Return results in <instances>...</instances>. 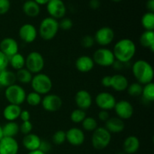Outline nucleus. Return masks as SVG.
<instances>
[{
    "mask_svg": "<svg viewBox=\"0 0 154 154\" xmlns=\"http://www.w3.org/2000/svg\"><path fill=\"white\" fill-rule=\"evenodd\" d=\"M112 51L116 60L126 64L135 57L136 46L132 39L122 38L116 42Z\"/></svg>",
    "mask_w": 154,
    "mask_h": 154,
    "instance_id": "f257e3e1",
    "label": "nucleus"
},
{
    "mask_svg": "<svg viewBox=\"0 0 154 154\" xmlns=\"http://www.w3.org/2000/svg\"><path fill=\"white\" fill-rule=\"evenodd\" d=\"M132 72L136 82L142 86L153 82L154 77L153 66L146 60H136L132 66Z\"/></svg>",
    "mask_w": 154,
    "mask_h": 154,
    "instance_id": "f03ea898",
    "label": "nucleus"
},
{
    "mask_svg": "<svg viewBox=\"0 0 154 154\" xmlns=\"http://www.w3.org/2000/svg\"><path fill=\"white\" fill-rule=\"evenodd\" d=\"M59 29L60 27L58 20L51 17H48L42 20L38 33L43 40L51 41L56 37Z\"/></svg>",
    "mask_w": 154,
    "mask_h": 154,
    "instance_id": "7ed1b4c3",
    "label": "nucleus"
},
{
    "mask_svg": "<svg viewBox=\"0 0 154 154\" xmlns=\"http://www.w3.org/2000/svg\"><path fill=\"white\" fill-rule=\"evenodd\" d=\"M31 87L33 91L42 95H47L51 92L53 88V82L51 78L48 75L44 73H38L32 77Z\"/></svg>",
    "mask_w": 154,
    "mask_h": 154,
    "instance_id": "20e7f679",
    "label": "nucleus"
},
{
    "mask_svg": "<svg viewBox=\"0 0 154 154\" xmlns=\"http://www.w3.org/2000/svg\"><path fill=\"white\" fill-rule=\"evenodd\" d=\"M111 141V134L105 127H98L93 132L91 144L96 150H104L109 145Z\"/></svg>",
    "mask_w": 154,
    "mask_h": 154,
    "instance_id": "39448f33",
    "label": "nucleus"
},
{
    "mask_svg": "<svg viewBox=\"0 0 154 154\" xmlns=\"http://www.w3.org/2000/svg\"><path fill=\"white\" fill-rule=\"evenodd\" d=\"M5 96L9 104L20 106V105L25 102L26 93L22 86L15 84L6 87L5 90Z\"/></svg>",
    "mask_w": 154,
    "mask_h": 154,
    "instance_id": "423d86ee",
    "label": "nucleus"
},
{
    "mask_svg": "<svg viewBox=\"0 0 154 154\" xmlns=\"http://www.w3.org/2000/svg\"><path fill=\"white\" fill-rule=\"evenodd\" d=\"M45 67V59L41 53L32 51L25 58V68L32 74L41 73Z\"/></svg>",
    "mask_w": 154,
    "mask_h": 154,
    "instance_id": "0eeeda50",
    "label": "nucleus"
},
{
    "mask_svg": "<svg viewBox=\"0 0 154 154\" xmlns=\"http://www.w3.org/2000/svg\"><path fill=\"white\" fill-rule=\"evenodd\" d=\"M92 59L95 64L101 67L112 66L116 60L113 51L106 48H100L96 50L93 54Z\"/></svg>",
    "mask_w": 154,
    "mask_h": 154,
    "instance_id": "6e6552de",
    "label": "nucleus"
},
{
    "mask_svg": "<svg viewBox=\"0 0 154 154\" xmlns=\"http://www.w3.org/2000/svg\"><path fill=\"white\" fill-rule=\"evenodd\" d=\"M95 102L98 108L104 111H110L114 109L116 105V98L113 94L108 92H101L96 95Z\"/></svg>",
    "mask_w": 154,
    "mask_h": 154,
    "instance_id": "1a4fd4ad",
    "label": "nucleus"
},
{
    "mask_svg": "<svg viewBox=\"0 0 154 154\" xmlns=\"http://www.w3.org/2000/svg\"><path fill=\"white\" fill-rule=\"evenodd\" d=\"M114 32L111 27L103 26L99 28L96 32L94 40L96 43L102 47H106L111 45L114 39Z\"/></svg>",
    "mask_w": 154,
    "mask_h": 154,
    "instance_id": "9d476101",
    "label": "nucleus"
},
{
    "mask_svg": "<svg viewBox=\"0 0 154 154\" xmlns=\"http://www.w3.org/2000/svg\"><path fill=\"white\" fill-rule=\"evenodd\" d=\"M42 108L48 112H56L60 110L63 106V100L61 97L57 94H47L42 98Z\"/></svg>",
    "mask_w": 154,
    "mask_h": 154,
    "instance_id": "9b49d317",
    "label": "nucleus"
},
{
    "mask_svg": "<svg viewBox=\"0 0 154 154\" xmlns=\"http://www.w3.org/2000/svg\"><path fill=\"white\" fill-rule=\"evenodd\" d=\"M47 10L51 17L62 19L66 14V7L63 0H50L47 4Z\"/></svg>",
    "mask_w": 154,
    "mask_h": 154,
    "instance_id": "f8f14e48",
    "label": "nucleus"
},
{
    "mask_svg": "<svg viewBox=\"0 0 154 154\" xmlns=\"http://www.w3.org/2000/svg\"><path fill=\"white\" fill-rule=\"evenodd\" d=\"M117 117L121 120H129L134 114V108L127 100H120L116 102L114 108Z\"/></svg>",
    "mask_w": 154,
    "mask_h": 154,
    "instance_id": "ddd939ff",
    "label": "nucleus"
},
{
    "mask_svg": "<svg viewBox=\"0 0 154 154\" xmlns=\"http://www.w3.org/2000/svg\"><path fill=\"white\" fill-rule=\"evenodd\" d=\"M38 30L34 25L25 23L21 26L18 31V35L21 40L27 44H31L35 41L38 36Z\"/></svg>",
    "mask_w": 154,
    "mask_h": 154,
    "instance_id": "4468645a",
    "label": "nucleus"
},
{
    "mask_svg": "<svg viewBox=\"0 0 154 154\" xmlns=\"http://www.w3.org/2000/svg\"><path fill=\"white\" fill-rule=\"evenodd\" d=\"M66 141L72 146L78 147L84 144L85 134L84 131L78 127H72L66 132Z\"/></svg>",
    "mask_w": 154,
    "mask_h": 154,
    "instance_id": "2eb2a0df",
    "label": "nucleus"
},
{
    "mask_svg": "<svg viewBox=\"0 0 154 154\" xmlns=\"http://www.w3.org/2000/svg\"><path fill=\"white\" fill-rule=\"evenodd\" d=\"M75 102L78 108L86 111L91 107L93 98L87 90H80L75 94Z\"/></svg>",
    "mask_w": 154,
    "mask_h": 154,
    "instance_id": "dca6fc26",
    "label": "nucleus"
},
{
    "mask_svg": "<svg viewBox=\"0 0 154 154\" xmlns=\"http://www.w3.org/2000/svg\"><path fill=\"white\" fill-rule=\"evenodd\" d=\"M19 144L15 138L3 137L0 141V154H17Z\"/></svg>",
    "mask_w": 154,
    "mask_h": 154,
    "instance_id": "f3484780",
    "label": "nucleus"
},
{
    "mask_svg": "<svg viewBox=\"0 0 154 154\" xmlns=\"http://www.w3.org/2000/svg\"><path fill=\"white\" fill-rule=\"evenodd\" d=\"M0 51L5 54L8 57L17 54L19 51L17 42L13 38H5L0 42Z\"/></svg>",
    "mask_w": 154,
    "mask_h": 154,
    "instance_id": "a211bd4d",
    "label": "nucleus"
},
{
    "mask_svg": "<svg viewBox=\"0 0 154 154\" xmlns=\"http://www.w3.org/2000/svg\"><path fill=\"white\" fill-rule=\"evenodd\" d=\"M95 66L92 57L87 55H83L78 57L75 61V68L81 73H87L93 70Z\"/></svg>",
    "mask_w": 154,
    "mask_h": 154,
    "instance_id": "6ab92c4d",
    "label": "nucleus"
},
{
    "mask_svg": "<svg viewBox=\"0 0 154 154\" xmlns=\"http://www.w3.org/2000/svg\"><path fill=\"white\" fill-rule=\"evenodd\" d=\"M129 84L127 78L122 74H115L111 76V87L116 92L126 91Z\"/></svg>",
    "mask_w": 154,
    "mask_h": 154,
    "instance_id": "aec40b11",
    "label": "nucleus"
},
{
    "mask_svg": "<svg viewBox=\"0 0 154 154\" xmlns=\"http://www.w3.org/2000/svg\"><path fill=\"white\" fill-rule=\"evenodd\" d=\"M105 128L111 134L121 133L125 129V123L119 117H110L105 122Z\"/></svg>",
    "mask_w": 154,
    "mask_h": 154,
    "instance_id": "412c9836",
    "label": "nucleus"
},
{
    "mask_svg": "<svg viewBox=\"0 0 154 154\" xmlns=\"http://www.w3.org/2000/svg\"><path fill=\"white\" fill-rule=\"evenodd\" d=\"M41 142H42V139L40 138V137L36 134L32 133V132L28 135H24L22 141L24 148L26 149L29 151L38 150Z\"/></svg>",
    "mask_w": 154,
    "mask_h": 154,
    "instance_id": "4be33fe9",
    "label": "nucleus"
},
{
    "mask_svg": "<svg viewBox=\"0 0 154 154\" xmlns=\"http://www.w3.org/2000/svg\"><path fill=\"white\" fill-rule=\"evenodd\" d=\"M140 147V141L135 135H129L124 140L123 144V151L126 154H134Z\"/></svg>",
    "mask_w": 154,
    "mask_h": 154,
    "instance_id": "5701e85b",
    "label": "nucleus"
},
{
    "mask_svg": "<svg viewBox=\"0 0 154 154\" xmlns=\"http://www.w3.org/2000/svg\"><path fill=\"white\" fill-rule=\"evenodd\" d=\"M21 111L22 109L20 105L8 104L3 110V117L8 122L15 121L20 117Z\"/></svg>",
    "mask_w": 154,
    "mask_h": 154,
    "instance_id": "b1692460",
    "label": "nucleus"
},
{
    "mask_svg": "<svg viewBox=\"0 0 154 154\" xmlns=\"http://www.w3.org/2000/svg\"><path fill=\"white\" fill-rule=\"evenodd\" d=\"M23 11L29 17H36L40 14L41 8L33 0H26L23 5Z\"/></svg>",
    "mask_w": 154,
    "mask_h": 154,
    "instance_id": "393cba45",
    "label": "nucleus"
},
{
    "mask_svg": "<svg viewBox=\"0 0 154 154\" xmlns=\"http://www.w3.org/2000/svg\"><path fill=\"white\" fill-rule=\"evenodd\" d=\"M16 74L12 71L5 69L0 72V85L4 87H8L16 84Z\"/></svg>",
    "mask_w": 154,
    "mask_h": 154,
    "instance_id": "a878e982",
    "label": "nucleus"
},
{
    "mask_svg": "<svg viewBox=\"0 0 154 154\" xmlns=\"http://www.w3.org/2000/svg\"><path fill=\"white\" fill-rule=\"evenodd\" d=\"M140 45L144 48H148L152 52L154 51V31H145L139 38Z\"/></svg>",
    "mask_w": 154,
    "mask_h": 154,
    "instance_id": "bb28decb",
    "label": "nucleus"
},
{
    "mask_svg": "<svg viewBox=\"0 0 154 154\" xmlns=\"http://www.w3.org/2000/svg\"><path fill=\"white\" fill-rule=\"evenodd\" d=\"M2 132L4 137L14 138L20 132V125L16 121L7 122L2 126Z\"/></svg>",
    "mask_w": 154,
    "mask_h": 154,
    "instance_id": "cd10ccee",
    "label": "nucleus"
},
{
    "mask_svg": "<svg viewBox=\"0 0 154 154\" xmlns=\"http://www.w3.org/2000/svg\"><path fill=\"white\" fill-rule=\"evenodd\" d=\"M9 65L16 71L23 69L25 68V57L21 54L17 53L9 57Z\"/></svg>",
    "mask_w": 154,
    "mask_h": 154,
    "instance_id": "c85d7f7f",
    "label": "nucleus"
},
{
    "mask_svg": "<svg viewBox=\"0 0 154 154\" xmlns=\"http://www.w3.org/2000/svg\"><path fill=\"white\" fill-rule=\"evenodd\" d=\"M17 81L22 84H28L31 83L33 75L26 68L21 69L20 70L17 71L16 73Z\"/></svg>",
    "mask_w": 154,
    "mask_h": 154,
    "instance_id": "c756f323",
    "label": "nucleus"
},
{
    "mask_svg": "<svg viewBox=\"0 0 154 154\" xmlns=\"http://www.w3.org/2000/svg\"><path fill=\"white\" fill-rule=\"evenodd\" d=\"M141 25L147 31H153L154 29V13L147 11L141 17Z\"/></svg>",
    "mask_w": 154,
    "mask_h": 154,
    "instance_id": "7c9ffc66",
    "label": "nucleus"
},
{
    "mask_svg": "<svg viewBox=\"0 0 154 154\" xmlns=\"http://www.w3.org/2000/svg\"><path fill=\"white\" fill-rule=\"evenodd\" d=\"M142 96L143 99L146 102H153L154 101V84L153 82L149 83L146 85L143 86L142 90Z\"/></svg>",
    "mask_w": 154,
    "mask_h": 154,
    "instance_id": "2f4dec72",
    "label": "nucleus"
},
{
    "mask_svg": "<svg viewBox=\"0 0 154 154\" xmlns=\"http://www.w3.org/2000/svg\"><path fill=\"white\" fill-rule=\"evenodd\" d=\"M81 123L83 129L87 132H93L99 127L97 120L93 117H86Z\"/></svg>",
    "mask_w": 154,
    "mask_h": 154,
    "instance_id": "473e14b6",
    "label": "nucleus"
},
{
    "mask_svg": "<svg viewBox=\"0 0 154 154\" xmlns=\"http://www.w3.org/2000/svg\"><path fill=\"white\" fill-rule=\"evenodd\" d=\"M142 90L143 86L138 82H134L131 84H129L127 89H126L128 94L132 97H138V96H141Z\"/></svg>",
    "mask_w": 154,
    "mask_h": 154,
    "instance_id": "72a5a7b5",
    "label": "nucleus"
},
{
    "mask_svg": "<svg viewBox=\"0 0 154 154\" xmlns=\"http://www.w3.org/2000/svg\"><path fill=\"white\" fill-rule=\"evenodd\" d=\"M42 96L40 94H38V93L32 91L30 92L28 94H26L25 102H26L27 104L29 105H30V106L35 107L42 103Z\"/></svg>",
    "mask_w": 154,
    "mask_h": 154,
    "instance_id": "f704fd0d",
    "label": "nucleus"
},
{
    "mask_svg": "<svg viewBox=\"0 0 154 154\" xmlns=\"http://www.w3.org/2000/svg\"><path fill=\"white\" fill-rule=\"evenodd\" d=\"M86 117H87V114H86L85 111L79 109V108H76L72 111L70 114V119L74 123H81Z\"/></svg>",
    "mask_w": 154,
    "mask_h": 154,
    "instance_id": "c9c22d12",
    "label": "nucleus"
},
{
    "mask_svg": "<svg viewBox=\"0 0 154 154\" xmlns=\"http://www.w3.org/2000/svg\"><path fill=\"white\" fill-rule=\"evenodd\" d=\"M66 141V132L63 130H57L52 136V141L56 145H62Z\"/></svg>",
    "mask_w": 154,
    "mask_h": 154,
    "instance_id": "e433bc0d",
    "label": "nucleus"
},
{
    "mask_svg": "<svg viewBox=\"0 0 154 154\" xmlns=\"http://www.w3.org/2000/svg\"><path fill=\"white\" fill-rule=\"evenodd\" d=\"M95 43L96 42H95L94 38H93V36L90 35H84L81 41V45L85 49H90V48H93Z\"/></svg>",
    "mask_w": 154,
    "mask_h": 154,
    "instance_id": "4c0bfd02",
    "label": "nucleus"
},
{
    "mask_svg": "<svg viewBox=\"0 0 154 154\" xmlns=\"http://www.w3.org/2000/svg\"><path fill=\"white\" fill-rule=\"evenodd\" d=\"M73 26V22L70 18L63 17L59 22V27L64 31H69Z\"/></svg>",
    "mask_w": 154,
    "mask_h": 154,
    "instance_id": "58836bf2",
    "label": "nucleus"
},
{
    "mask_svg": "<svg viewBox=\"0 0 154 154\" xmlns=\"http://www.w3.org/2000/svg\"><path fill=\"white\" fill-rule=\"evenodd\" d=\"M33 126L32 123L29 121H24L22 122L20 125V132L24 135H28V134L31 133L32 131Z\"/></svg>",
    "mask_w": 154,
    "mask_h": 154,
    "instance_id": "ea45409f",
    "label": "nucleus"
},
{
    "mask_svg": "<svg viewBox=\"0 0 154 154\" xmlns=\"http://www.w3.org/2000/svg\"><path fill=\"white\" fill-rule=\"evenodd\" d=\"M9 66V57L0 51V72L5 70Z\"/></svg>",
    "mask_w": 154,
    "mask_h": 154,
    "instance_id": "a19ab883",
    "label": "nucleus"
},
{
    "mask_svg": "<svg viewBox=\"0 0 154 154\" xmlns=\"http://www.w3.org/2000/svg\"><path fill=\"white\" fill-rule=\"evenodd\" d=\"M11 8L10 0H0V15L5 14Z\"/></svg>",
    "mask_w": 154,
    "mask_h": 154,
    "instance_id": "79ce46f5",
    "label": "nucleus"
},
{
    "mask_svg": "<svg viewBox=\"0 0 154 154\" xmlns=\"http://www.w3.org/2000/svg\"><path fill=\"white\" fill-rule=\"evenodd\" d=\"M38 150H40L41 151L44 152L47 154L48 152H49L51 150V144L49 141H42L41 142L40 147H39Z\"/></svg>",
    "mask_w": 154,
    "mask_h": 154,
    "instance_id": "37998d69",
    "label": "nucleus"
},
{
    "mask_svg": "<svg viewBox=\"0 0 154 154\" xmlns=\"http://www.w3.org/2000/svg\"><path fill=\"white\" fill-rule=\"evenodd\" d=\"M98 118L99 120L103 122H106L108 119L110 118V114L108 111H104V110H101L98 114Z\"/></svg>",
    "mask_w": 154,
    "mask_h": 154,
    "instance_id": "c03bdc74",
    "label": "nucleus"
},
{
    "mask_svg": "<svg viewBox=\"0 0 154 154\" xmlns=\"http://www.w3.org/2000/svg\"><path fill=\"white\" fill-rule=\"evenodd\" d=\"M30 117H31V115H30V112L28 110H22V111H21L19 118H20L22 122L29 121Z\"/></svg>",
    "mask_w": 154,
    "mask_h": 154,
    "instance_id": "a18cd8bd",
    "label": "nucleus"
},
{
    "mask_svg": "<svg viewBox=\"0 0 154 154\" xmlns=\"http://www.w3.org/2000/svg\"><path fill=\"white\" fill-rule=\"evenodd\" d=\"M111 75H106V76H104L102 78V85L105 88H109L111 87Z\"/></svg>",
    "mask_w": 154,
    "mask_h": 154,
    "instance_id": "49530a36",
    "label": "nucleus"
},
{
    "mask_svg": "<svg viewBox=\"0 0 154 154\" xmlns=\"http://www.w3.org/2000/svg\"><path fill=\"white\" fill-rule=\"evenodd\" d=\"M89 5L92 9L96 10L100 7V2H99V0H90Z\"/></svg>",
    "mask_w": 154,
    "mask_h": 154,
    "instance_id": "de8ad7c7",
    "label": "nucleus"
},
{
    "mask_svg": "<svg viewBox=\"0 0 154 154\" xmlns=\"http://www.w3.org/2000/svg\"><path fill=\"white\" fill-rule=\"evenodd\" d=\"M147 10L149 12H153L154 13V0H148L146 4Z\"/></svg>",
    "mask_w": 154,
    "mask_h": 154,
    "instance_id": "09e8293b",
    "label": "nucleus"
},
{
    "mask_svg": "<svg viewBox=\"0 0 154 154\" xmlns=\"http://www.w3.org/2000/svg\"><path fill=\"white\" fill-rule=\"evenodd\" d=\"M125 63H120V62L117 61V60H115L114 64L112 65V66L114 67V69H116V70H121V69H123V67H124V66H123V65Z\"/></svg>",
    "mask_w": 154,
    "mask_h": 154,
    "instance_id": "8fccbe9b",
    "label": "nucleus"
},
{
    "mask_svg": "<svg viewBox=\"0 0 154 154\" xmlns=\"http://www.w3.org/2000/svg\"><path fill=\"white\" fill-rule=\"evenodd\" d=\"M33 1L35 2L38 5H45L48 4L50 0H33Z\"/></svg>",
    "mask_w": 154,
    "mask_h": 154,
    "instance_id": "3c124183",
    "label": "nucleus"
},
{
    "mask_svg": "<svg viewBox=\"0 0 154 154\" xmlns=\"http://www.w3.org/2000/svg\"><path fill=\"white\" fill-rule=\"evenodd\" d=\"M27 154H46V153L41 151L40 150H33V151H29V153Z\"/></svg>",
    "mask_w": 154,
    "mask_h": 154,
    "instance_id": "603ef678",
    "label": "nucleus"
},
{
    "mask_svg": "<svg viewBox=\"0 0 154 154\" xmlns=\"http://www.w3.org/2000/svg\"><path fill=\"white\" fill-rule=\"evenodd\" d=\"M4 137V135H3V132H2V126L0 125V141H1L2 138Z\"/></svg>",
    "mask_w": 154,
    "mask_h": 154,
    "instance_id": "864d4df0",
    "label": "nucleus"
},
{
    "mask_svg": "<svg viewBox=\"0 0 154 154\" xmlns=\"http://www.w3.org/2000/svg\"><path fill=\"white\" fill-rule=\"evenodd\" d=\"M113 2H120L123 1V0H112Z\"/></svg>",
    "mask_w": 154,
    "mask_h": 154,
    "instance_id": "5fc2aeb1",
    "label": "nucleus"
},
{
    "mask_svg": "<svg viewBox=\"0 0 154 154\" xmlns=\"http://www.w3.org/2000/svg\"><path fill=\"white\" fill-rule=\"evenodd\" d=\"M117 154H126L124 152H120V153H118Z\"/></svg>",
    "mask_w": 154,
    "mask_h": 154,
    "instance_id": "6e6d98bb",
    "label": "nucleus"
}]
</instances>
